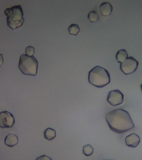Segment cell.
<instances>
[{
	"label": "cell",
	"instance_id": "cell-2",
	"mask_svg": "<svg viewBox=\"0 0 142 160\" xmlns=\"http://www.w3.org/2000/svg\"><path fill=\"white\" fill-rule=\"evenodd\" d=\"M88 81L93 86L101 88L110 82V75L106 69L96 66L88 72Z\"/></svg>",
	"mask_w": 142,
	"mask_h": 160
},
{
	"label": "cell",
	"instance_id": "cell-8",
	"mask_svg": "<svg viewBox=\"0 0 142 160\" xmlns=\"http://www.w3.org/2000/svg\"><path fill=\"white\" fill-rule=\"evenodd\" d=\"M140 139L136 134L133 133L128 135L125 138L126 145L128 147L135 148L140 142Z\"/></svg>",
	"mask_w": 142,
	"mask_h": 160
},
{
	"label": "cell",
	"instance_id": "cell-15",
	"mask_svg": "<svg viewBox=\"0 0 142 160\" xmlns=\"http://www.w3.org/2000/svg\"><path fill=\"white\" fill-rule=\"evenodd\" d=\"M88 18L90 22H95L98 21V15L95 11H91L88 13Z\"/></svg>",
	"mask_w": 142,
	"mask_h": 160
},
{
	"label": "cell",
	"instance_id": "cell-19",
	"mask_svg": "<svg viewBox=\"0 0 142 160\" xmlns=\"http://www.w3.org/2000/svg\"><path fill=\"white\" fill-rule=\"evenodd\" d=\"M142 92V84L140 86Z\"/></svg>",
	"mask_w": 142,
	"mask_h": 160
},
{
	"label": "cell",
	"instance_id": "cell-18",
	"mask_svg": "<svg viewBox=\"0 0 142 160\" xmlns=\"http://www.w3.org/2000/svg\"><path fill=\"white\" fill-rule=\"evenodd\" d=\"M3 63V58L2 54H0V67L2 66Z\"/></svg>",
	"mask_w": 142,
	"mask_h": 160
},
{
	"label": "cell",
	"instance_id": "cell-17",
	"mask_svg": "<svg viewBox=\"0 0 142 160\" xmlns=\"http://www.w3.org/2000/svg\"><path fill=\"white\" fill-rule=\"evenodd\" d=\"M36 160H52V159L46 155H43V156H40L37 158Z\"/></svg>",
	"mask_w": 142,
	"mask_h": 160
},
{
	"label": "cell",
	"instance_id": "cell-14",
	"mask_svg": "<svg viewBox=\"0 0 142 160\" xmlns=\"http://www.w3.org/2000/svg\"><path fill=\"white\" fill-rule=\"evenodd\" d=\"M93 147L90 145H86L83 147V153L86 156H89L93 154Z\"/></svg>",
	"mask_w": 142,
	"mask_h": 160
},
{
	"label": "cell",
	"instance_id": "cell-13",
	"mask_svg": "<svg viewBox=\"0 0 142 160\" xmlns=\"http://www.w3.org/2000/svg\"><path fill=\"white\" fill-rule=\"evenodd\" d=\"M68 30L70 34L73 36H77L80 31L79 26L76 24H72L69 27Z\"/></svg>",
	"mask_w": 142,
	"mask_h": 160
},
{
	"label": "cell",
	"instance_id": "cell-7",
	"mask_svg": "<svg viewBox=\"0 0 142 160\" xmlns=\"http://www.w3.org/2000/svg\"><path fill=\"white\" fill-rule=\"evenodd\" d=\"M15 122L14 117L11 112L7 111L0 112V127L1 128L12 127Z\"/></svg>",
	"mask_w": 142,
	"mask_h": 160
},
{
	"label": "cell",
	"instance_id": "cell-4",
	"mask_svg": "<svg viewBox=\"0 0 142 160\" xmlns=\"http://www.w3.org/2000/svg\"><path fill=\"white\" fill-rule=\"evenodd\" d=\"M38 62L34 56L22 54L20 56L18 68L24 74L36 76L37 75Z\"/></svg>",
	"mask_w": 142,
	"mask_h": 160
},
{
	"label": "cell",
	"instance_id": "cell-3",
	"mask_svg": "<svg viewBox=\"0 0 142 160\" xmlns=\"http://www.w3.org/2000/svg\"><path fill=\"white\" fill-rule=\"evenodd\" d=\"M5 14L7 16V26L12 30L19 28L24 22L23 12L21 5L6 8L5 11Z\"/></svg>",
	"mask_w": 142,
	"mask_h": 160
},
{
	"label": "cell",
	"instance_id": "cell-1",
	"mask_svg": "<svg viewBox=\"0 0 142 160\" xmlns=\"http://www.w3.org/2000/svg\"><path fill=\"white\" fill-rule=\"evenodd\" d=\"M105 118L110 128L117 133H124L135 127L129 112L123 109L110 111L106 115Z\"/></svg>",
	"mask_w": 142,
	"mask_h": 160
},
{
	"label": "cell",
	"instance_id": "cell-16",
	"mask_svg": "<svg viewBox=\"0 0 142 160\" xmlns=\"http://www.w3.org/2000/svg\"><path fill=\"white\" fill-rule=\"evenodd\" d=\"M35 53L34 48L32 46H29L26 48V53L27 56H33Z\"/></svg>",
	"mask_w": 142,
	"mask_h": 160
},
{
	"label": "cell",
	"instance_id": "cell-6",
	"mask_svg": "<svg viewBox=\"0 0 142 160\" xmlns=\"http://www.w3.org/2000/svg\"><path fill=\"white\" fill-rule=\"evenodd\" d=\"M124 95L119 90L110 91L107 96V101L112 106H115L121 104L123 102Z\"/></svg>",
	"mask_w": 142,
	"mask_h": 160
},
{
	"label": "cell",
	"instance_id": "cell-5",
	"mask_svg": "<svg viewBox=\"0 0 142 160\" xmlns=\"http://www.w3.org/2000/svg\"><path fill=\"white\" fill-rule=\"evenodd\" d=\"M139 62L134 58L130 56L120 64V69L125 75L130 74L135 72Z\"/></svg>",
	"mask_w": 142,
	"mask_h": 160
},
{
	"label": "cell",
	"instance_id": "cell-9",
	"mask_svg": "<svg viewBox=\"0 0 142 160\" xmlns=\"http://www.w3.org/2000/svg\"><path fill=\"white\" fill-rule=\"evenodd\" d=\"M99 9L102 16H108L111 13L113 8L110 2H103L100 6Z\"/></svg>",
	"mask_w": 142,
	"mask_h": 160
},
{
	"label": "cell",
	"instance_id": "cell-11",
	"mask_svg": "<svg viewBox=\"0 0 142 160\" xmlns=\"http://www.w3.org/2000/svg\"><path fill=\"white\" fill-rule=\"evenodd\" d=\"M117 61L120 63L123 62L128 58V53L125 50L121 49L117 52L116 56Z\"/></svg>",
	"mask_w": 142,
	"mask_h": 160
},
{
	"label": "cell",
	"instance_id": "cell-10",
	"mask_svg": "<svg viewBox=\"0 0 142 160\" xmlns=\"http://www.w3.org/2000/svg\"><path fill=\"white\" fill-rule=\"evenodd\" d=\"M18 137L14 134H9L5 138V144L9 147H12L18 143Z\"/></svg>",
	"mask_w": 142,
	"mask_h": 160
},
{
	"label": "cell",
	"instance_id": "cell-12",
	"mask_svg": "<svg viewBox=\"0 0 142 160\" xmlns=\"http://www.w3.org/2000/svg\"><path fill=\"white\" fill-rule=\"evenodd\" d=\"M44 136L45 139L48 141H52L56 137V134L55 130L53 129L47 128L44 132Z\"/></svg>",
	"mask_w": 142,
	"mask_h": 160
}]
</instances>
